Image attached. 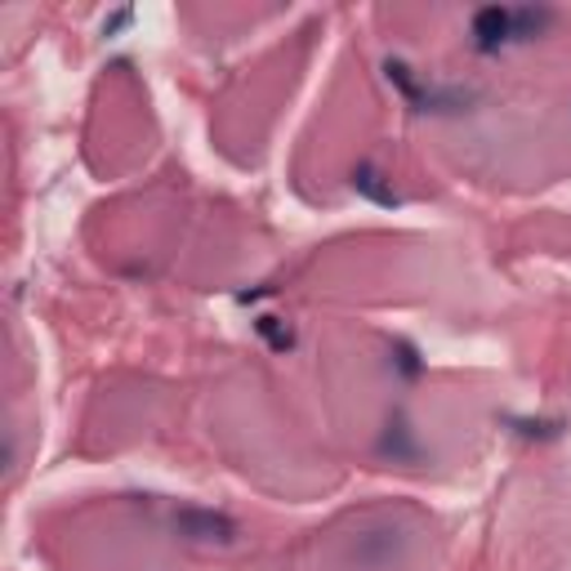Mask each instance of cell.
I'll return each instance as SVG.
<instances>
[{"label":"cell","instance_id":"6da1fadb","mask_svg":"<svg viewBox=\"0 0 571 571\" xmlns=\"http://www.w3.org/2000/svg\"><path fill=\"white\" fill-rule=\"evenodd\" d=\"M384 77L389 86L407 99L411 112L420 117H455V112H469L473 103V90H460V86H429L411 63L402 59H384Z\"/></svg>","mask_w":571,"mask_h":571},{"label":"cell","instance_id":"7a4b0ae2","mask_svg":"<svg viewBox=\"0 0 571 571\" xmlns=\"http://www.w3.org/2000/svg\"><path fill=\"white\" fill-rule=\"evenodd\" d=\"M170 522H174V531H179L188 544H219V549H228V544H237V535H241V527H237L232 513L206 509V504H179Z\"/></svg>","mask_w":571,"mask_h":571},{"label":"cell","instance_id":"3957f363","mask_svg":"<svg viewBox=\"0 0 571 571\" xmlns=\"http://www.w3.org/2000/svg\"><path fill=\"white\" fill-rule=\"evenodd\" d=\"M424 442H420V429L407 420V411H393L375 438V460L384 464H424Z\"/></svg>","mask_w":571,"mask_h":571},{"label":"cell","instance_id":"277c9868","mask_svg":"<svg viewBox=\"0 0 571 571\" xmlns=\"http://www.w3.org/2000/svg\"><path fill=\"white\" fill-rule=\"evenodd\" d=\"M469 46L482 59H495L500 50H509L513 46V10L509 6H482L469 19Z\"/></svg>","mask_w":571,"mask_h":571},{"label":"cell","instance_id":"5b68a950","mask_svg":"<svg viewBox=\"0 0 571 571\" xmlns=\"http://www.w3.org/2000/svg\"><path fill=\"white\" fill-rule=\"evenodd\" d=\"M362 571H389L407 558V535L398 527H375V531H362L353 540V553H349Z\"/></svg>","mask_w":571,"mask_h":571},{"label":"cell","instance_id":"8992f818","mask_svg":"<svg viewBox=\"0 0 571 571\" xmlns=\"http://www.w3.org/2000/svg\"><path fill=\"white\" fill-rule=\"evenodd\" d=\"M349 188H353L362 201L380 206V210H398V206H402V192L393 188V179H389L375 161H358V166L349 170Z\"/></svg>","mask_w":571,"mask_h":571},{"label":"cell","instance_id":"52a82bcc","mask_svg":"<svg viewBox=\"0 0 571 571\" xmlns=\"http://www.w3.org/2000/svg\"><path fill=\"white\" fill-rule=\"evenodd\" d=\"M500 424L522 442H558L567 433V420L558 415H500Z\"/></svg>","mask_w":571,"mask_h":571},{"label":"cell","instance_id":"ba28073f","mask_svg":"<svg viewBox=\"0 0 571 571\" xmlns=\"http://www.w3.org/2000/svg\"><path fill=\"white\" fill-rule=\"evenodd\" d=\"M254 335L268 344V353H277V358H286L295 344H300V335H295V327L286 322V318H277V313H259L254 318Z\"/></svg>","mask_w":571,"mask_h":571},{"label":"cell","instance_id":"9c48e42d","mask_svg":"<svg viewBox=\"0 0 571 571\" xmlns=\"http://www.w3.org/2000/svg\"><path fill=\"white\" fill-rule=\"evenodd\" d=\"M553 28V10L549 6H513V46L540 41Z\"/></svg>","mask_w":571,"mask_h":571},{"label":"cell","instance_id":"30bf717a","mask_svg":"<svg viewBox=\"0 0 571 571\" xmlns=\"http://www.w3.org/2000/svg\"><path fill=\"white\" fill-rule=\"evenodd\" d=\"M389 367H393L407 384H415V380L429 371V362L420 358V349H415L411 340H393V349H389Z\"/></svg>","mask_w":571,"mask_h":571},{"label":"cell","instance_id":"8fae6325","mask_svg":"<svg viewBox=\"0 0 571 571\" xmlns=\"http://www.w3.org/2000/svg\"><path fill=\"white\" fill-rule=\"evenodd\" d=\"M130 23H134V10L126 6V10H117V14H108V19H103V37H108V41H117Z\"/></svg>","mask_w":571,"mask_h":571}]
</instances>
